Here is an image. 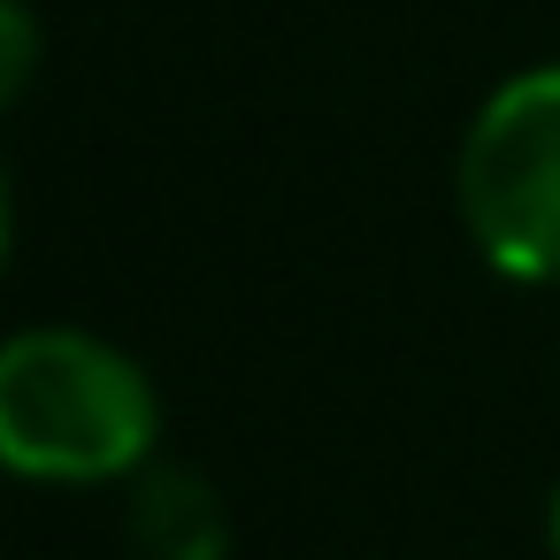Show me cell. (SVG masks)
I'll return each mask as SVG.
<instances>
[{
    "label": "cell",
    "mask_w": 560,
    "mask_h": 560,
    "mask_svg": "<svg viewBox=\"0 0 560 560\" xmlns=\"http://www.w3.org/2000/svg\"><path fill=\"white\" fill-rule=\"evenodd\" d=\"M453 208L514 284H560V62L514 70L460 131Z\"/></svg>",
    "instance_id": "2"
},
{
    "label": "cell",
    "mask_w": 560,
    "mask_h": 560,
    "mask_svg": "<svg viewBox=\"0 0 560 560\" xmlns=\"http://www.w3.org/2000/svg\"><path fill=\"white\" fill-rule=\"evenodd\" d=\"M545 545H552V560H560V483H552V506H545Z\"/></svg>",
    "instance_id": "6"
},
{
    "label": "cell",
    "mask_w": 560,
    "mask_h": 560,
    "mask_svg": "<svg viewBox=\"0 0 560 560\" xmlns=\"http://www.w3.org/2000/svg\"><path fill=\"white\" fill-rule=\"evenodd\" d=\"M131 537L147 560H231V506L185 460H147L131 476Z\"/></svg>",
    "instance_id": "3"
},
{
    "label": "cell",
    "mask_w": 560,
    "mask_h": 560,
    "mask_svg": "<svg viewBox=\"0 0 560 560\" xmlns=\"http://www.w3.org/2000/svg\"><path fill=\"white\" fill-rule=\"evenodd\" d=\"M162 453L154 376L101 330L32 323L0 338V476L93 491Z\"/></svg>",
    "instance_id": "1"
},
{
    "label": "cell",
    "mask_w": 560,
    "mask_h": 560,
    "mask_svg": "<svg viewBox=\"0 0 560 560\" xmlns=\"http://www.w3.org/2000/svg\"><path fill=\"white\" fill-rule=\"evenodd\" d=\"M39 70V16H32V0H0V108L24 101Z\"/></svg>",
    "instance_id": "4"
},
{
    "label": "cell",
    "mask_w": 560,
    "mask_h": 560,
    "mask_svg": "<svg viewBox=\"0 0 560 560\" xmlns=\"http://www.w3.org/2000/svg\"><path fill=\"white\" fill-rule=\"evenodd\" d=\"M9 254H16V185H9V162H0V277H9Z\"/></svg>",
    "instance_id": "5"
}]
</instances>
